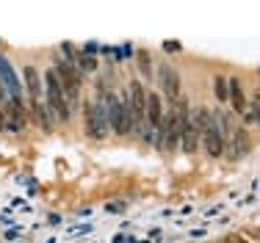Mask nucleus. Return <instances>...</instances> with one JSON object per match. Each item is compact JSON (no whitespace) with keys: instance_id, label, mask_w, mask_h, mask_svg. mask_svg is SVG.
<instances>
[{"instance_id":"obj_1","label":"nucleus","mask_w":260,"mask_h":243,"mask_svg":"<svg viewBox=\"0 0 260 243\" xmlns=\"http://www.w3.org/2000/svg\"><path fill=\"white\" fill-rule=\"evenodd\" d=\"M105 105V116H108V127H114L116 135H127L130 133V114L122 97L116 94H100Z\"/></svg>"},{"instance_id":"obj_2","label":"nucleus","mask_w":260,"mask_h":243,"mask_svg":"<svg viewBox=\"0 0 260 243\" xmlns=\"http://www.w3.org/2000/svg\"><path fill=\"white\" fill-rule=\"evenodd\" d=\"M55 78H58V83H61V91H64V97H67V105H70V111L78 105V99H80V75L75 72V66H70L67 61H55Z\"/></svg>"},{"instance_id":"obj_3","label":"nucleus","mask_w":260,"mask_h":243,"mask_svg":"<svg viewBox=\"0 0 260 243\" xmlns=\"http://www.w3.org/2000/svg\"><path fill=\"white\" fill-rule=\"evenodd\" d=\"M83 116H86V133L91 138H105L108 135V116H105V105H103V97H97V102H86L83 105Z\"/></svg>"},{"instance_id":"obj_4","label":"nucleus","mask_w":260,"mask_h":243,"mask_svg":"<svg viewBox=\"0 0 260 243\" xmlns=\"http://www.w3.org/2000/svg\"><path fill=\"white\" fill-rule=\"evenodd\" d=\"M45 86H47V105H50V111L55 114V119H70V105H67V97H64V91H61V83H58V78H55V72L50 70L45 75Z\"/></svg>"},{"instance_id":"obj_5","label":"nucleus","mask_w":260,"mask_h":243,"mask_svg":"<svg viewBox=\"0 0 260 243\" xmlns=\"http://www.w3.org/2000/svg\"><path fill=\"white\" fill-rule=\"evenodd\" d=\"M249 152H252V138H249V133H246V127H235L230 133V138H224V155L233 160H238Z\"/></svg>"},{"instance_id":"obj_6","label":"nucleus","mask_w":260,"mask_h":243,"mask_svg":"<svg viewBox=\"0 0 260 243\" xmlns=\"http://www.w3.org/2000/svg\"><path fill=\"white\" fill-rule=\"evenodd\" d=\"M158 80H160V89H164L166 99L177 102V97H180V75H177L175 66L160 64V66H158Z\"/></svg>"},{"instance_id":"obj_7","label":"nucleus","mask_w":260,"mask_h":243,"mask_svg":"<svg viewBox=\"0 0 260 243\" xmlns=\"http://www.w3.org/2000/svg\"><path fill=\"white\" fill-rule=\"evenodd\" d=\"M200 144L205 147V152L210 155V158H221V155H224V141H221V133H219V127H216L213 116H210V124L202 130Z\"/></svg>"},{"instance_id":"obj_8","label":"nucleus","mask_w":260,"mask_h":243,"mask_svg":"<svg viewBox=\"0 0 260 243\" xmlns=\"http://www.w3.org/2000/svg\"><path fill=\"white\" fill-rule=\"evenodd\" d=\"M0 83H3V89L9 91L11 97H22L20 94V80H17V75H14V70H11V64H9L6 55H0Z\"/></svg>"},{"instance_id":"obj_9","label":"nucleus","mask_w":260,"mask_h":243,"mask_svg":"<svg viewBox=\"0 0 260 243\" xmlns=\"http://www.w3.org/2000/svg\"><path fill=\"white\" fill-rule=\"evenodd\" d=\"M30 108H34V116H36V122H39V127L45 130V133H50L53 124H55V114L50 111V105H45L42 99H36V102H30Z\"/></svg>"},{"instance_id":"obj_10","label":"nucleus","mask_w":260,"mask_h":243,"mask_svg":"<svg viewBox=\"0 0 260 243\" xmlns=\"http://www.w3.org/2000/svg\"><path fill=\"white\" fill-rule=\"evenodd\" d=\"M227 99L233 102V108L238 111V114H244V108H246V94H244V86H241L238 78H230V80H227Z\"/></svg>"},{"instance_id":"obj_11","label":"nucleus","mask_w":260,"mask_h":243,"mask_svg":"<svg viewBox=\"0 0 260 243\" xmlns=\"http://www.w3.org/2000/svg\"><path fill=\"white\" fill-rule=\"evenodd\" d=\"M180 144H183V152H197V147H200V133H197L194 127H188V124H183L180 127Z\"/></svg>"},{"instance_id":"obj_12","label":"nucleus","mask_w":260,"mask_h":243,"mask_svg":"<svg viewBox=\"0 0 260 243\" xmlns=\"http://www.w3.org/2000/svg\"><path fill=\"white\" fill-rule=\"evenodd\" d=\"M25 83H28V91H30V102H36L42 94V80H39V72L34 70V66H25Z\"/></svg>"},{"instance_id":"obj_13","label":"nucleus","mask_w":260,"mask_h":243,"mask_svg":"<svg viewBox=\"0 0 260 243\" xmlns=\"http://www.w3.org/2000/svg\"><path fill=\"white\" fill-rule=\"evenodd\" d=\"M257 111H260V99H257V94H252V99L246 102V108H244V114H241V116H244V122H246V127H255V124L260 122Z\"/></svg>"},{"instance_id":"obj_14","label":"nucleus","mask_w":260,"mask_h":243,"mask_svg":"<svg viewBox=\"0 0 260 243\" xmlns=\"http://www.w3.org/2000/svg\"><path fill=\"white\" fill-rule=\"evenodd\" d=\"M136 61H139L141 78H144V80H152V58H150V53H147V50H139V53H136Z\"/></svg>"},{"instance_id":"obj_15","label":"nucleus","mask_w":260,"mask_h":243,"mask_svg":"<svg viewBox=\"0 0 260 243\" xmlns=\"http://www.w3.org/2000/svg\"><path fill=\"white\" fill-rule=\"evenodd\" d=\"M213 94H216V99H219L221 105L227 102V78L224 75H216L213 78Z\"/></svg>"},{"instance_id":"obj_16","label":"nucleus","mask_w":260,"mask_h":243,"mask_svg":"<svg viewBox=\"0 0 260 243\" xmlns=\"http://www.w3.org/2000/svg\"><path fill=\"white\" fill-rule=\"evenodd\" d=\"M61 53H64V58H67V64H70V66H75V64H78L80 53H78V47H75V45H70V42H61Z\"/></svg>"},{"instance_id":"obj_17","label":"nucleus","mask_w":260,"mask_h":243,"mask_svg":"<svg viewBox=\"0 0 260 243\" xmlns=\"http://www.w3.org/2000/svg\"><path fill=\"white\" fill-rule=\"evenodd\" d=\"M105 213L122 216V213H125V202H108V204H105Z\"/></svg>"},{"instance_id":"obj_18","label":"nucleus","mask_w":260,"mask_h":243,"mask_svg":"<svg viewBox=\"0 0 260 243\" xmlns=\"http://www.w3.org/2000/svg\"><path fill=\"white\" fill-rule=\"evenodd\" d=\"M164 50H166V53H180V42H164Z\"/></svg>"},{"instance_id":"obj_19","label":"nucleus","mask_w":260,"mask_h":243,"mask_svg":"<svg viewBox=\"0 0 260 243\" xmlns=\"http://www.w3.org/2000/svg\"><path fill=\"white\" fill-rule=\"evenodd\" d=\"M224 243H246V235H230V238H224Z\"/></svg>"},{"instance_id":"obj_20","label":"nucleus","mask_w":260,"mask_h":243,"mask_svg":"<svg viewBox=\"0 0 260 243\" xmlns=\"http://www.w3.org/2000/svg\"><path fill=\"white\" fill-rule=\"evenodd\" d=\"M17 235H20V229H17V227H14V229H9V232H6V238H9V240H14V238H17Z\"/></svg>"},{"instance_id":"obj_21","label":"nucleus","mask_w":260,"mask_h":243,"mask_svg":"<svg viewBox=\"0 0 260 243\" xmlns=\"http://www.w3.org/2000/svg\"><path fill=\"white\" fill-rule=\"evenodd\" d=\"M188 235H191V238H202V235H205V229H191Z\"/></svg>"},{"instance_id":"obj_22","label":"nucleus","mask_w":260,"mask_h":243,"mask_svg":"<svg viewBox=\"0 0 260 243\" xmlns=\"http://www.w3.org/2000/svg\"><path fill=\"white\" fill-rule=\"evenodd\" d=\"M86 232H91V227H78L72 235H86Z\"/></svg>"},{"instance_id":"obj_23","label":"nucleus","mask_w":260,"mask_h":243,"mask_svg":"<svg viewBox=\"0 0 260 243\" xmlns=\"http://www.w3.org/2000/svg\"><path fill=\"white\" fill-rule=\"evenodd\" d=\"M3 99H6V89H3V83H0V105H3Z\"/></svg>"}]
</instances>
